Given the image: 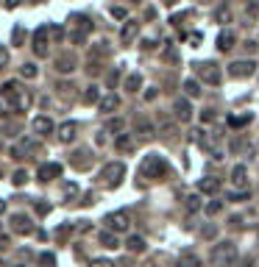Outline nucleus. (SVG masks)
Listing matches in <instances>:
<instances>
[{"label": "nucleus", "mask_w": 259, "mask_h": 267, "mask_svg": "<svg viewBox=\"0 0 259 267\" xmlns=\"http://www.w3.org/2000/svg\"><path fill=\"white\" fill-rule=\"evenodd\" d=\"M234 262H237V245L234 242H220V245H215V250H212V265L215 267H234Z\"/></svg>", "instance_id": "obj_1"}, {"label": "nucleus", "mask_w": 259, "mask_h": 267, "mask_svg": "<svg viewBox=\"0 0 259 267\" xmlns=\"http://www.w3.org/2000/svg\"><path fill=\"white\" fill-rule=\"evenodd\" d=\"M164 172H167V162L156 153H151L145 162H142V167H139V175H142V178H164Z\"/></svg>", "instance_id": "obj_2"}, {"label": "nucleus", "mask_w": 259, "mask_h": 267, "mask_svg": "<svg viewBox=\"0 0 259 267\" xmlns=\"http://www.w3.org/2000/svg\"><path fill=\"white\" fill-rule=\"evenodd\" d=\"M123 175H126V164H123V162H112V164H106L104 170H101V175H98V178H101V184H104V187L114 190V187L123 181Z\"/></svg>", "instance_id": "obj_3"}, {"label": "nucleus", "mask_w": 259, "mask_h": 267, "mask_svg": "<svg viewBox=\"0 0 259 267\" xmlns=\"http://www.w3.org/2000/svg\"><path fill=\"white\" fill-rule=\"evenodd\" d=\"M17 84L9 81V84L3 86V92H0V109H20V100H17Z\"/></svg>", "instance_id": "obj_4"}, {"label": "nucleus", "mask_w": 259, "mask_h": 267, "mask_svg": "<svg viewBox=\"0 0 259 267\" xmlns=\"http://www.w3.org/2000/svg\"><path fill=\"white\" fill-rule=\"evenodd\" d=\"M106 225H109V231L112 234H123V231H129L131 217L126 215V212H114V215L106 217Z\"/></svg>", "instance_id": "obj_5"}, {"label": "nucleus", "mask_w": 259, "mask_h": 267, "mask_svg": "<svg viewBox=\"0 0 259 267\" xmlns=\"http://www.w3.org/2000/svg\"><path fill=\"white\" fill-rule=\"evenodd\" d=\"M198 67V75L207 81V84H220V67L217 64H212V61H201V64H195Z\"/></svg>", "instance_id": "obj_6"}, {"label": "nucleus", "mask_w": 259, "mask_h": 267, "mask_svg": "<svg viewBox=\"0 0 259 267\" xmlns=\"http://www.w3.org/2000/svg\"><path fill=\"white\" fill-rule=\"evenodd\" d=\"M70 23L76 25V31H73V42H84L86 31H92V23L86 17H81V14H76V17H70Z\"/></svg>", "instance_id": "obj_7"}, {"label": "nucleus", "mask_w": 259, "mask_h": 267, "mask_svg": "<svg viewBox=\"0 0 259 267\" xmlns=\"http://www.w3.org/2000/svg\"><path fill=\"white\" fill-rule=\"evenodd\" d=\"M254 70H257V64H254L251 59L232 61V64H229V73H232L234 78H248V75H254Z\"/></svg>", "instance_id": "obj_8"}, {"label": "nucleus", "mask_w": 259, "mask_h": 267, "mask_svg": "<svg viewBox=\"0 0 259 267\" xmlns=\"http://www.w3.org/2000/svg\"><path fill=\"white\" fill-rule=\"evenodd\" d=\"M11 231H14V234H23V237L34 234V223H31V217L14 215V217H11Z\"/></svg>", "instance_id": "obj_9"}, {"label": "nucleus", "mask_w": 259, "mask_h": 267, "mask_svg": "<svg viewBox=\"0 0 259 267\" xmlns=\"http://www.w3.org/2000/svg\"><path fill=\"white\" fill-rule=\"evenodd\" d=\"M34 53L36 56H48V28H36L34 34Z\"/></svg>", "instance_id": "obj_10"}, {"label": "nucleus", "mask_w": 259, "mask_h": 267, "mask_svg": "<svg viewBox=\"0 0 259 267\" xmlns=\"http://www.w3.org/2000/svg\"><path fill=\"white\" fill-rule=\"evenodd\" d=\"M173 109H176V117H179L181 122H190L192 120V106H190V100L179 97V100L173 103Z\"/></svg>", "instance_id": "obj_11"}, {"label": "nucleus", "mask_w": 259, "mask_h": 267, "mask_svg": "<svg viewBox=\"0 0 259 267\" xmlns=\"http://www.w3.org/2000/svg\"><path fill=\"white\" fill-rule=\"evenodd\" d=\"M137 34H139V23H137V20H129V23L123 25V31H120V42L123 45H131Z\"/></svg>", "instance_id": "obj_12"}, {"label": "nucleus", "mask_w": 259, "mask_h": 267, "mask_svg": "<svg viewBox=\"0 0 259 267\" xmlns=\"http://www.w3.org/2000/svg\"><path fill=\"white\" fill-rule=\"evenodd\" d=\"M59 175H61V164H56V162L39 167V181H45V184L53 181V178H59Z\"/></svg>", "instance_id": "obj_13"}, {"label": "nucleus", "mask_w": 259, "mask_h": 267, "mask_svg": "<svg viewBox=\"0 0 259 267\" xmlns=\"http://www.w3.org/2000/svg\"><path fill=\"white\" fill-rule=\"evenodd\" d=\"M34 131L39 134V137L53 134V120H51V117H36V120H34Z\"/></svg>", "instance_id": "obj_14"}, {"label": "nucleus", "mask_w": 259, "mask_h": 267, "mask_svg": "<svg viewBox=\"0 0 259 267\" xmlns=\"http://www.w3.org/2000/svg\"><path fill=\"white\" fill-rule=\"evenodd\" d=\"M198 190L207 192V195H215V192L220 190V181L212 178V175H207V178H201V181H198Z\"/></svg>", "instance_id": "obj_15"}, {"label": "nucleus", "mask_w": 259, "mask_h": 267, "mask_svg": "<svg viewBox=\"0 0 259 267\" xmlns=\"http://www.w3.org/2000/svg\"><path fill=\"white\" fill-rule=\"evenodd\" d=\"M245 181H248V170H245V164H237L232 170V184L234 187H245Z\"/></svg>", "instance_id": "obj_16"}, {"label": "nucleus", "mask_w": 259, "mask_h": 267, "mask_svg": "<svg viewBox=\"0 0 259 267\" xmlns=\"http://www.w3.org/2000/svg\"><path fill=\"white\" fill-rule=\"evenodd\" d=\"M234 42H237V36L232 34V31H223V34L217 36V48H220V50L223 53H229L234 48Z\"/></svg>", "instance_id": "obj_17"}, {"label": "nucleus", "mask_w": 259, "mask_h": 267, "mask_svg": "<svg viewBox=\"0 0 259 267\" xmlns=\"http://www.w3.org/2000/svg\"><path fill=\"white\" fill-rule=\"evenodd\" d=\"M76 131H78L76 122H64V125H59V139L61 142H73L76 139Z\"/></svg>", "instance_id": "obj_18"}, {"label": "nucleus", "mask_w": 259, "mask_h": 267, "mask_svg": "<svg viewBox=\"0 0 259 267\" xmlns=\"http://www.w3.org/2000/svg\"><path fill=\"white\" fill-rule=\"evenodd\" d=\"M98 240H101V245H104V248H109V250L120 248V240H117V234H112V231H104Z\"/></svg>", "instance_id": "obj_19"}, {"label": "nucleus", "mask_w": 259, "mask_h": 267, "mask_svg": "<svg viewBox=\"0 0 259 267\" xmlns=\"http://www.w3.org/2000/svg\"><path fill=\"white\" fill-rule=\"evenodd\" d=\"M117 106H120V97H117V95H106V97H101V112H104V114L114 112Z\"/></svg>", "instance_id": "obj_20"}, {"label": "nucleus", "mask_w": 259, "mask_h": 267, "mask_svg": "<svg viewBox=\"0 0 259 267\" xmlns=\"http://www.w3.org/2000/svg\"><path fill=\"white\" fill-rule=\"evenodd\" d=\"M251 120H254V114H232V117H229V125H232V128H245Z\"/></svg>", "instance_id": "obj_21"}, {"label": "nucleus", "mask_w": 259, "mask_h": 267, "mask_svg": "<svg viewBox=\"0 0 259 267\" xmlns=\"http://www.w3.org/2000/svg\"><path fill=\"white\" fill-rule=\"evenodd\" d=\"M126 248H129L131 253H142V250H145V240H142V237H129Z\"/></svg>", "instance_id": "obj_22"}, {"label": "nucleus", "mask_w": 259, "mask_h": 267, "mask_svg": "<svg viewBox=\"0 0 259 267\" xmlns=\"http://www.w3.org/2000/svg\"><path fill=\"white\" fill-rule=\"evenodd\" d=\"M176 267H201V259L192 256V253H184V256L176 262Z\"/></svg>", "instance_id": "obj_23"}, {"label": "nucleus", "mask_w": 259, "mask_h": 267, "mask_svg": "<svg viewBox=\"0 0 259 267\" xmlns=\"http://www.w3.org/2000/svg\"><path fill=\"white\" fill-rule=\"evenodd\" d=\"M139 86H142V75H139V73H131V75L126 78V89H129V92H137Z\"/></svg>", "instance_id": "obj_24"}, {"label": "nucleus", "mask_w": 259, "mask_h": 267, "mask_svg": "<svg viewBox=\"0 0 259 267\" xmlns=\"http://www.w3.org/2000/svg\"><path fill=\"white\" fill-rule=\"evenodd\" d=\"M184 92H187L190 97H198L201 95V84L198 81H192V78H187V81H184Z\"/></svg>", "instance_id": "obj_25"}, {"label": "nucleus", "mask_w": 259, "mask_h": 267, "mask_svg": "<svg viewBox=\"0 0 259 267\" xmlns=\"http://www.w3.org/2000/svg\"><path fill=\"white\" fill-rule=\"evenodd\" d=\"M215 20L217 23H232V9H229V6H220V9L215 11Z\"/></svg>", "instance_id": "obj_26"}, {"label": "nucleus", "mask_w": 259, "mask_h": 267, "mask_svg": "<svg viewBox=\"0 0 259 267\" xmlns=\"http://www.w3.org/2000/svg\"><path fill=\"white\" fill-rule=\"evenodd\" d=\"M101 100V92H98V86H89L84 92V103H98Z\"/></svg>", "instance_id": "obj_27"}, {"label": "nucleus", "mask_w": 259, "mask_h": 267, "mask_svg": "<svg viewBox=\"0 0 259 267\" xmlns=\"http://www.w3.org/2000/svg\"><path fill=\"white\" fill-rule=\"evenodd\" d=\"M137 131L142 134V137H151V134H154V125L145 122V120H137Z\"/></svg>", "instance_id": "obj_28"}, {"label": "nucleus", "mask_w": 259, "mask_h": 267, "mask_svg": "<svg viewBox=\"0 0 259 267\" xmlns=\"http://www.w3.org/2000/svg\"><path fill=\"white\" fill-rule=\"evenodd\" d=\"M26 181H28V172L26 170H17V172H14V178H11V184H14V187H23Z\"/></svg>", "instance_id": "obj_29"}, {"label": "nucleus", "mask_w": 259, "mask_h": 267, "mask_svg": "<svg viewBox=\"0 0 259 267\" xmlns=\"http://www.w3.org/2000/svg\"><path fill=\"white\" fill-rule=\"evenodd\" d=\"M20 75L23 78H36V67L34 64H23V67H20Z\"/></svg>", "instance_id": "obj_30"}, {"label": "nucleus", "mask_w": 259, "mask_h": 267, "mask_svg": "<svg viewBox=\"0 0 259 267\" xmlns=\"http://www.w3.org/2000/svg\"><path fill=\"white\" fill-rule=\"evenodd\" d=\"M131 145H134V142H131L129 134H120V137H117V147H120V150H129Z\"/></svg>", "instance_id": "obj_31"}, {"label": "nucleus", "mask_w": 259, "mask_h": 267, "mask_svg": "<svg viewBox=\"0 0 259 267\" xmlns=\"http://www.w3.org/2000/svg\"><path fill=\"white\" fill-rule=\"evenodd\" d=\"M39 265L42 267H53L56 265V256H53V253H39Z\"/></svg>", "instance_id": "obj_32"}, {"label": "nucleus", "mask_w": 259, "mask_h": 267, "mask_svg": "<svg viewBox=\"0 0 259 267\" xmlns=\"http://www.w3.org/2000/svg\"><path fill=\"white\" fill-rule=\"evenodd\" d=\"M187 209H190V212H198L201 209V198L198 195H190V198H187Z\"/></svg>", "instance_id": "obj_33"}, {"label": "nucleus", "mask_w": 259, "mask_h": 267, "mask_svg": "<svg viewBox=\"0 0 259 267\" xmlns=\"http://www.w3.org/2000/svg\"><path fill=\"white\" fill-rule=\"evenodd\" d=\"M220 209H223V203H220V200H212V203H207V215L215 217L217 212H220Z\"/></svg>", "instance_id": "obj_34"}, {"label": "nucleus", "mask_w": 259, "mask_h": 267, "mask_svg": "<svg viewBox=\"0 0 259 267\" xmlns=\"http://www.w3.org/2000/svg\"><path fill=\"white\" fill-rule=\"evenodd\" d=\"M56 70H59V73H70V70H73V61L59 59V61H56Z\"/></svg>", "instance_id": "obj_35"}, {"label": "nucleus", "mask_w": 259, "mask_h": 267, "mask_svg": "<svg viewBox=\"0 0 259 267\" xmlns=\"http://www.w3.org/2000/svg\"><path fill=\"white\" fill-rule=\"evenodd\" d=\"M215 120V109H201V122H212Z\"/></svg>", "instance_id": "obj_36"}, {"label": "nucleus", "mask_w": 259, "mask_h": 267, "mask_svg": "<svg viewBox=\"0 0 259 267\" xmlns=\"http://www.w3.org/2000/svg\"><path fill=\"white\" fill-rule=\"evenodd\" d=\"M11 42H14V45H20V42H23V25H17V28H14V34H11Z\"/></svg>", "instance_id": "obj_37"}, {"label": "nucleus", "mask_w": 259, "mask_h": 267, "mask_svg": "<svg viewBox=\"0 0 259 267\" xmlns=\"http://www.w3.org/2000/svg\"><path fill=\"white\" fill-rule=\"evenodd\" d=\"M229 200H248V192H245V190H240V192H232V195H229Z\"/></svg>", "instance_id": "obj_38"}, {"label": "nucleus", "mask_w": 259, "mask_h": 267, "mask_svg": "<svg viewBox=\"0 0 259 267\" xmlns=\"http://www.w3.org/2000/svg\"><path fill=\"white\" fill-rule=\"evenodd\" d=\"M6 64H9V50L0 45V67H6Z\"/></svg>", "instance_id": "obj_39"}, {"label": "nucleus", "mask_w": 259, "mask_h": 267, "mask_svg": "<svg viewBox=\"0 0 259 267\" xmlns=\"http://www.w3.org/2000/svg\"><path fill=\"white\" fill-rule=\"evenodd\" d=\"M89 267H114V265L109 262V259H95V262H92Z\"/></svg>", "instance_id": "obj_40"}, {"label": "nucleus", "mask_w": 259, "mask_h": 267, "mask_svg": "<svg viewBox=\"0 0 259 267\" xmlns=\"http://www.w3.org/2000/svg\"><path fill=\"white\" fill-rule=\"evenodd\" d=\"M9 237H6V234H0V253H3V250H6V248H9Z\"/></svg>", "instance_id": "obj_41"}, {"label": "nucleus", "mask_w": 259, "mask_h": 267, "mask_svg": "<svg viewBox=\"0 0 259 267\" xmlns=\"http://www.w3.org/2000/svg\"><path fill=\"white\" fill-rule=\"evenodd\" d=\"M109 131H123V120H112L109 122Z\"/></svg>", "instance_id": "obj_42"}, {"label": "nucleus", "mask_w": 259, "mask_h": 267, "mask_svg": "<svg viewBox=\"0 0 259 267\" xmlns=\"http://www.w3.org/2000/svg\"><path fill=\"white\" fill-rule=\"evenodd\" d=\"M112 17L123 20V17H126V9H120V6H117V9H112Z\"/></svg>", "instance_id": "obj_43"}, {"label": "nucleus", "mask_w": 259, "mask_h": 267, "mask_svg": "<svg viewBox=\"0 0 259 267\" xmlns=\"http://www.w3.org/2000/svg\"><path fill=\"white\" fill-rule=\"evenodd\" d=\"M64 192H67V198H73V195L78 192V187H76V184H67V190H64Z\"/></svg>", "instance_id": "obj_44"}, {"label": "nucleus", "mask_w": 259, "mask_h": 267, "mask_svg": "<svg viewBox=\"0 0 259 267\" xmlns=\"http://www.w3.org/2000/svg\"><path fill=\"white\" fill-rule=\"evenodd\" d=\"M36 212H39V215H48V212H51V206H45V203H36Z\"/></svg>", "instance_id": "obj_45"}, {"label": "nucleus", "mask_w": 259, "mask_h": 267, "mask_svg": "<svg viewBox=\"0 0 259 267\" xmlns=\"http://www.w3.org/2000/svg\"><path fill=\"white\" fill-rule=\"evenodd\" d=\"M20 3H23V0H6V6H9V9H17Z\"/></svg>", "instance_id": "obj_46"}, {"label": "nucleus", "mask_w": 259, "mask_h": 267, "mask_svg": "<svg viewBox=\"0 0 259 267\" xmlns=\"http://www.w3.org/2000/svg\"><path fill=\"white\" fill-rule=\"evenodd\" d=\"M3 209H6V200H0V215H3Z\"/></svg>", "instance_id": "obj_47"}, {"label": "nucleus", "mask_w": 259, "mask_h": 267, "mask_svg": "<svg viewBox=\"0 0 259 267\" xmlns=\"http://www.w3.org/2000/svg\"><path fill=\"white\" fill-rule=\"evenodd\" d=\"M164 3H167V6H173V3H176V0H164Z\"/></svg>", "instance_id": "obj_48"}, {"label": "nucleus", "mask_w": 259, "mask_h": 267, "mask_svg": "<svg viewBox=\"0 0 259 267\" xmlns=\"http://www.w3.org/2000/svg\"><path fill=\"white\" fill-rule=\"evenodd\" d=\"M0 175H3V170H0Z\"/></svg>", "instance_id": "obj_49"}, {"label": "nucleus", "mask_w": 259, "mask_h": 267, "mask_svg": "<svg viewBox=\"0 0 259 267\" xmlns=\"http://www.w3.org/2000/svg\"><path fill=\"white\" fill-rule=\"evenodd\" d=\"M14 267H20V265H14Z\"/></svg>", "instance_id": "obj_50"}, {"label": "nucleus", "mask_w": 259, "mask_h": 267, "mask_svg": "<svg viewBox=\"0 0 259 267\" xmlns=\"http://www.w3.org/2000/svg\"><path fill=\"white\" fill-rule=\"evenodd\" d=\"M131 3H134V0H131Z\"/></svg>", "instance_id": "obj_51"}]
</instances>
